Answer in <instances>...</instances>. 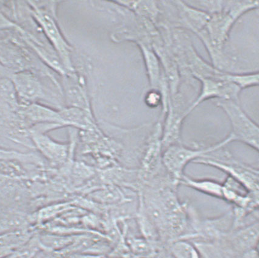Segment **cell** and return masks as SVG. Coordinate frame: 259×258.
Returning <instances> with one entry per match:
<instances>
[{
    "mask_svg": "<svg viewBox=\"0 0 259 258\" xmlns=\"http://www.w3.org/2000/svg\"><path fill=\"white\" fill-rule=\"evenodd\" d=\"M228 4L222 11L210 14L206 26L196 34L204 41L218 70L222 69V50L232 26L242 15L258 7L257 1L229 2Z\"/></svg>",
    "mask_w": 259,
    "mask_h": 258,
    "instance_id": "6da1fadb",
    "label": "cell"
},
{
    "mask_svg": "<svg viewBox=\"0 0 259 258\" xmlns=\"http://www.w3.org/2000/svg\"><path fill=\"white\" fill-rule=\"evenodd\" d=\"M0 67L11 76L23 72L54 75L51 72L52 70L26 45L16 30L0 32Z\"/></svg>",
    "mask_w": 259,
    "mask_h": 258,
    "instance_id": "7a4b0ae2",
    "label": "cell"
},
{
    "mask_svg": "<svg viewBox=\"0 0 259 258\" xmlns=\"http://www.w3.org/2000/svg\"><path fill=\"white\" fill-rule=\"evenodd\" d=\"M32 17L50 45L57 53L67 73L73 72L72 48L65 39L56 20V2H27Z\"/></svg>",
    "mask_w": 259,
    "mask_h": 258,
    "instance_id": "3957f363",
    "label": "cell"
},
{
    "mask_svg": "<svg viewBox=\"0 0 259 258\" xmlns=\"http://www.w3.org/2000/svg\"><path fill=\"white\" fill-rule=\"evenodd\" d=\"M188 230L180 239L191 242H219L233 226L232 211L212 219H202L194 207L187 204Z\"/></svg>",
    "mask_w": 259,
    "mask_h": 258,
    "instance_id": "277c9868",
    "label": "cell"
},
{
    "mask_svg": "<svg viewBox=\"0 0 259 258\" xmlns=\"http://www.w3.org/2000/svg\"><path fill=\"white\" fill-rule=\"evenodd\" d=\"M232 143L227 136L219 143L205 147H189L183 144H175L166 148L163 152V165L165 170L171 178L175 185H180L184 169L190 163L206 158L210 153L221 150L226 145Z\"/></svg>",
    "mask_w": 259,
    "mask_h": 258,
    "instance_id": "5b68a950",
    "label": "cell"
},
{
    "mask_svg": "<svg viewBox=\"0 0 259 258\" xmlns=\"http://www.w3.org/2000/svg\"><path fill=\"white\" fill-rule=\"evenodd\" d=\"M193 163L221 171L240 183L249 193L259 194L258 168L239 161L228 150L223 151L220 156L210 153L206 158L196 160Z\"/></svg>",
    "mask_w": 259,
    "mask_h": 258,
    "instance_id": "8992f818",
    "label": "cell"
},
{
    "mask_svg": "<svg viewBox=\"0 0 259 258\" xmlns=\"http://www.w3.org/2000/svg\"><path fill=\"white\" fill-rule=\"evenodd\" d=\"M227 115L231 124V131L228 136L232 142L239 141L247 145L257 152L259 149V127L243 111L239 101L219 99L216 102Z\"/></svg>",
    "mask_w": 259,
    "mask_h": 258,
    "instance_id": "52a82bcc",
    "label": "cell"
},
{
    "mask_svg": "<svg viewBox=\"0 0 259 258\" xmlns=\"http://www.w3.org/2000/svg\"><path fill=\"white\" fill-rule=\"evenodd\" d=\"M162 126L159 123L147 140L142 154L141 167L138 172L140 183L150 182L160 176L163 170V149L162 142Z\"/></svg>",
    "mask_w": 259,
    "mask_h": 258,
    "instance_id": "ba28073f",
    "label": "cell"
},
{
    "mask_svg": "<svg viewBox=\"0 0 259 258\" xmlns=\"http://www.w3.org/2000/svg\"><path fill=\"white\" fill-rule=\"evenodd\" d=\"M258 221L232 230L219 243L226 258H239L251 249L258 248Z\"/></svg>",
    "mask_w": 259,
    "mask_h": 258,
    "instance_id": "9c48e42d",
    "label": "cell"
},
{
    "mask_svg": "<svg viewBox=\"0 0 259 258\" xmlns=\"http://www.w3.org/2000/svg\"><path fill=\"white\" fill-rule=\"evenodd\" d=\"M186 111L187 109L183 108V100L178 94L175 96H169L165 115V124L162 126L163 150L172 145L182 144L181 130L183 121L187 117Z\"/></svg>",
    "mask_w": 259,
    "mask_h": 258,
    "instance_id": "30bf717a",
    "label": "cell"
},
{
    "mask_svg": "<svg viewBox=\"0 0 259 258\" xmlns=\"http://www.w3.org/2000/svg\"><path fill=\"white\" fill-rule=\"evenodd\" d=\"M29 138L34 148L51 164H64L70 152L69 144L55 140L47 132L35 128L29 129Z\"/></svg>",
    "mask_w": 259,
    "mask_h": 258,
    "instance_id": "8fae6325",
    "label": "cell"
},
{
    "mask_svg": "<svg viewBox=\"0 0 259 258\" xmlns=\"http://www.w3.org/2000/svg\"><path fill=\"white\" fill-rule=\"evenodd\" d=\"M199 80L202 84L200 93L192 105L187 109V117L201 103L209 99H231L239 101V94L242 90L236 85L230 82L212 78Z\"/></svg>",
    "mask_w": 259,
    "mask_h": 258,
    "instance_id": "7c38bea8",
    "label": "cell"
},
{
    "mask_svg": "<svg viewBox=\"0 0 259 258\" xmlns=\"http://www.w3.org/2000/svg\"><path fill=\"white\" fill-rule=\"evenodd\" d=\"M18 114L29 129L40 124H54L60 127L65 126L58 110L41 104L20 105Z\"/></svg>",
    "mask_w": 259,
    "mask_h": 258,
    "instance_id": "4fadbf2b",
    "label": "cell"
},
{
    "mask_svg": "<svg viewBox=\"0 0 259 258\" xmlns=\"http://www.w3.org/2000/svg\"><path fill=\"white\" fill-rule=\"evenodd\" d=\"M181 17V23L187 29L198 34L207 24L210 14L189 7L183 2H176Z\"/></svg>",
    "mask_w": 259,
    "mask_h": 258,
    "instance_id": "5bb4252c",
    "label": "cell"
},
{
    "mask_svg": "<svg viewBox=\"0 0 259 258\" xmlns=\"http://www.w3.org/2000/svg\"><path fill=\"white\" fill-rule=\"evenodd\" d=\"M38 238L41 249L59 254L72 244L75 235L58 234L38 230Z\"/></svg>",
    "mask_w": 259,
    "mask_h": 258,
    "instance_id": "9a60e30c",
    "label": "cell"
},
{
    "mask_svg": "<svg viewBox=\"0 0 259 258\" xmlns=\"http://www.w3.org/2000/svg\"><path fill=\"white\" fill-rule=\"evenodd\" d=\"M89 198L94 202L100 205L112 207L132 201V198L127 197L121 189L116 186H108L92 192Z\"/></svg>",
    "mask_w": 259,
    "mask_h": 258,
    "instance_id": "2e32d148",
    "label": "cell"
},
{
    "mask_svg": "<svg viewBox=\"0 0 259 258\" xmlns=\"http://www.w3.org/2000/svg\"><path fill=\"white\" fill-rule=\"evenodd\" d=\"M182 185L209 196L223 198V183L210 179H196L184 174L180 180Z\"/></svg>",
    "mask_w": 259,
    "mask_h": 258,
    "instance_id": "e0dca14e",
    "label": "cell"
},
{
    "mask_svg": "<svg viewBox=\"0 0 259 258\" xmlns=\"http://www.w3.org/2000/svg\"><path fill=\"white\" fill-rule=\"evenodd\" d=\"M65 126L76 127L83 130L91 129L94 126L91 113L76 108L64 107L59 110Z\"/></svg>",
    "mask_w": 259,
    "mask_h": 258,
    "instance_id": "ac0fdd59",
    "label": "cell"
},
{
    "mask_svg": "<svg viewBox=\"0 0 259 258\" xmlns=\"http://www.w3.org/2000/svg\"><path fill=\"white\" fill-rule=\"evenodd\" d=\"M31 234L27 230L0 233V257L7 258L12 252L28 241Z\"/></svg>",
    "mask_w": 259,
    "mask_h": 258,
    "instance_id": "d6986e66",
    "label": "cell"
},
{
    "mask_svg": "<svg viewBox=\"0 0 259 258\" xmlns=\"http://www.w3.org/2000/svg\"><path fill=\"white\" fill-rule=\"evenodd\" d=\"M140 45L144 56L150 85L153 89L156 90L161 82L159 59L148 47L142 43H140Z\"/></svg>",
    "mask_w": 259,
    "mask_h": 258,
    "instance_id": "ffe728a7",
    "label": "cell"
},
{
    "mask_svg": "<svg viewBox=\"0 0 259 258\" xmlns=\"http://www.w3.org/2000/svg\"><path fill=\"white\" fill-rule=\"evenodd\" d=\"M165 249L169 256L174 258H201L195 244L187 240H175L166 245Z\"/></svg>",
    "mask_w": 259,
    "mask_h": 258,
    "instance_id": "44dd1931",
    "label": "cell"
},
{
    "mask_svg": "<svg viewBox=\"0 0 259 258\" xmlns=\"http://www.w3.org/2000/svg\"><path fill=\"white\" fill-rule=\"evenodd\" d=\"M126 240L131 253L134 256H148L163 249L152 244L142 236H128L127 233Z\"/></svg>",
    "mask_w": 259,
    "mask_h": 258,
    "instance_id": "7402d4cb",
    "label": "cell"
},
{
    "mask_svg": "<svg viewBox=\"0 0 259 258\" xmlns=\"http://www.w3.org/2000/svg\"><path fill=\"white\" fill-rule=\"evenodd\" d=\"M220 80L230 82L242 90L258 85V72L242 74L223 72Z\"/></svg>",
    "mask_w": 259,
    "mask_h": 258,
    "instance_id": "603a6c76",
    "label": "cell"
},
{
    "mask_svg": "<svg viewBox=\"0 0 259 258\" xmlns=\"http://www.w3.org/2000/svg\"><path fill=\"white\" fill-rule=\"evenodd\" d=\"M38 230L28 241L12 252L7 258H34L42 250L38 241Z\"/></svg>",
    "mask_w": 259,
    "mask_h": 258,
    "instance_id": "cb8c5ba5",
    "label": "cell"
},
{
    "mask_svg": "<svg viewBox=\"0 0 259 258\" xmlns=\"http://www.w3.org/2000/svg\"><path fill=\"white\" fill-rule=\"evenodd\" d=\"M192 242L197 248L201 258H226L219 242Z\"/></svg>",
    "mask_w": 259,
    "mask_h": 258,
    "instance_id": "d4e9b609",
    "label": "cell"
},
{
    "mask_svg": "<svg viewBox=\"0 0 259 258\" xmlns=\"http://www.w3.org/2000/svg\"><path fill=\"white\" fill-rule=\"evenodd\" d=\"M145 101L146 105L151 108H156L160 104H162V96L161 93L153 89L147 94Z\"/></svg>",
    "mask_w": 259,
    "mask_h": 258,
    "instance_id": "484cf974",
    "label": "cell"
},
{
    "mask_svg": "<svg viewBox=\"0 0 259 258\" xmlns=\"http://www.w3.org/2000/svg\"><path fill=\"white\" fill-rule=\"evenodd\" d=\"M67 258H103L106 256H101V255H97L91 253H73L65 256H62Z\"/></svg>",
    "mask_w": 259,
    "mask_h": 258,
    "instance_id": "4316f807",
    "label": "cell"
},
{
    "mask_svg": "<svg viewBox=\"0 0 259 258\" xmlns=\"http://www.w3.org/2000/svg\"><path fill=\"white\" fill-rule=\"evenodd\" d=\"M34 258H59V255L55 252L41 250Z\"/></svg>",
    "mask_w": 259,
    "mask_h": 258,
    "instance_id": "83f0119b",
    "label": "cell"
},
{
    "mask_svg": "<svg viewBox=\"0 0 259 258\" xmlns=\"http://www.w3.org/2000/svg\"><path fill=\"white\" fill-rule=\"evenodd\" d=\"M239 258H259L258 248H253L241 255Z\"/></svg>",
    "mask_w": 259,
    "mask_h": 258,
    "instance_id": "f1b7e54d",
    "label": "cell"
},
{
    "mask_svg": "<svg viewBox=\"0 0 259 258\" xmlns=\"http://www.w3.org/2000/svg\"><path fill=\"white\" fill-rule=\"evenodd\" d=\"M103 258H117V257H114L110 256H106Z\"/></svg>",
    "mask_w": 259,
    "mask_h": 258,
    "instance_id": "f546056e",
    "label": "cell"
},
{
    "mask_svg": "<svg viewBox=\"0 0 259 258\" xmlns=\"http://www.w3.org/2000/svg\"><path fill=\"white\" fill-rule=\"evenodd\" d=\"M59 258H67V257H64V256H59Z\"/></svg>",
    "mask_w": 259,
    "mask_h": 258,
    "instance_id": "4dcf8cb0",
    "label": "cell"
},
{
    "mask_svg": "<svg viewBox=\"0 0 259 258\" xmlns=\"http://www.w3.org/2000/svg\"><path fill=\"white\" fill-rule=\"evenodd\" d=\"M0 258H1V257H0Z\"/></svg>",
    "mask_w": 259,
    "mask_h": 258,
    "instance_id": "1f68e13d",
    "label": "cell"
}]
</instances>
